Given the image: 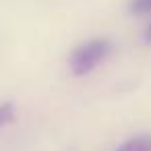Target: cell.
Returning a JSON list of instances; mask_svg holds the SVG:
<instances>
[{
	"instance_id": "2",
	"label": "cell",
	"mask_w": 151,
	"mask_h": 151,
	"mask_svg": "<svg viewBox=\"0 0 151 151\" xmlns=\"http://www.w3.org/2000/svg\"><path fill=\"white\" fill-rule=\"evenodd\" d=\"M118 151H151V134H137L122 143Z\"/></svg>"
},
{
	"instance_id": "3",
	"label": "cell",
	"mask_w": 151,
	"mask_h": 151,
	"mask_svg": "<svg viewBox=\"0 0 151 151\" xmlns=\"http://www.w3.org/2000/svg\"><path fill=\"white\" fill-rule=\"evenodd\" d=\"M128 13L137 17H145L151 13V0H130L128 2Z\"/></svg>"
},
{
	"instance_id": "1",
	"label": "cell",
	"mask_w": 151,
	"mask_h": 151,
	"mask_svg": "<svg viewBox=\"0 0 151 151\" xmlns=\"http://www.w3.org/2000/svg\"><path fill=\"white\" fill-rule=\"evenodd\" d=\"M110 52H112V44L106 37H93V40H87V42L79 44L68 56L70 73L75 77L89 75L97 64H101L108 58Z\"/></svg>"
},
{
	"instance_id": "5",
	"label": "cell",
	"mask_w": 151,
	"mask_h": 151,
	"mask_svg": "<svg viewBox=\"0 0 151 151\" xmlns=\"http://www.w3.org/2000/svg\"><path fill=\"white\" fill-rule=\"evenodd\" d=\"M143 42L145 44H151V23L145 27V31H143Z\"/></svg>"
},
{
	"instance_id": "4",
	"label": "cell",
	"mask_w": 151,
	"mask_h": 151,
	"mask_svg": "<svg viewBox=\"0 0 151 151\" xmlns=\"http://www.w3.org/2000/svg\"><path fill=\"white\" fill-rule=\"evenodd\" d=\"M15 118V106L11 101H4V104H0V128L6 126L11 120Z\"/></svg>"
}]
</instances>
